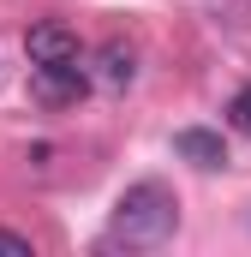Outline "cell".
<instances>
[{
	"instance_id": "obj_4",
	"label": "cell",
	"mask_w": 251,
	"mask_h": 257,
	"mask_svg": "<svg viewBox=\"0 0 251 257\" xmlns=\"http://www.w3.org/2000/svg\"><path fill=\"white\" fill-rule=\"evenodd\" d=\"M174 150L197 162V168H227V144H221V132H203V126H186L174 138Z\"/></svg>"
},
{
	"instance_id": "obj_5",
	"label": "cell",
	"mask_w": 251,
	"mask_h": 257,
	"mask_svg": "<svg viewBox=\"0 0 251 257\" xmlns=\"http://www.w3.org/2000/svg\"><path fill=\"white\" fill-rule=\"evenodd\" d=\"M96 78H102L108 90H126V84L138 78V48H132V42H102V54H96Z\"/></svg>"
},
{
	"instance_id": "obj_7",
	"label": "cell",
	"mask_w": 251,
	"mask_h": 257,
	"mask_svg": "<svg viewBox=\"0 0 251 257\" xmlns=\"http://www.w3.org/2000/svg\"><path fill=\"white\" fill-rule=\"evenodd\" d=\"M227 114H233V126H239V132L251 138V84L239 90V96H233V102H227Z\"/></svg>"
},
{
	"instance_id": "obj_6",
	"label": "cell",
	"mask_w": 251,
	"mask_h": 257,
	"mask_svg": "<svg viewBox=\"0 0 251 257\" xmlns=\"http://www.w3.org/2000/svg\"><path fill=\"white\" fill-rule=\"evenodd\" d=\"M0 257H36V245H30L24 233H12V227H0Z\"/></svg>"
},
{
	"instance_id": "obj_1",
	"label": "cell",
	"mask_w": 251,
	"mask_h": 257,
	"mask_svg": "<svg viewBox=\"0 0 251 257\" xmlns=\"http://www.w3.org/2000/svg\"><path fill=\"white\" fill-rule=\"evenodd\" d=\"M174 227H180V197L168 192L162 180L126 186L120 203H114V215H108V239L126 245V251H150V245H162Z\"/></svg>"
},
{
	"instance_id": "obj_2",
	"label": "cell",
	"mask_w": 251,
	"mask_h": 257,
	"mask_svg": "<svg viewBox=\"0 0 251 257\" xmlns=\"http://www.w3.org/2000/svg\"><path fill=\"white\" fill-rule=\"evenodd\" d=\"M24 54H30V66H66V60H78V36L60 18H48V24H36L24 36Z\"/></svg>"
},
{
	"instance_id": "obj_3",
	"label": "cell",
	"mask_w": 251,
	"mask_h": 257,
	"mask_svg": "<svg viewBox=\"0 0 251 257\" xmlns=\"http://www.w3.org/2000/svg\"><path fill=\"white\" fill-rule=\"evenodd\" d=\"M90 90V78H84V66L66 60V66H36V96L48 102V108H66V102H78Z\"/></svg>"
}]
</instances>
